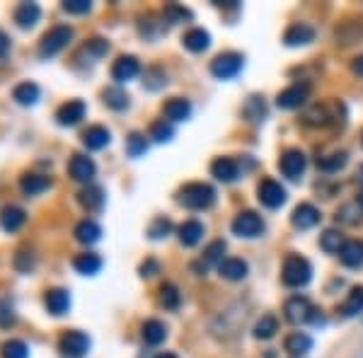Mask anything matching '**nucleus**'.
Instances as JSON below:
<instances>
[{"label": "nucleus", "instance_id": "1", "mask_svg": "<svg viewBox=\"0 0 363 358\" xmlns=\"http://www.w3.org/2000/svg\"><path fill=\"white\" fill-rule=\"evenodd\" d=\"M177 201L189 211H208L216 203V189L203 181H191L177 191Z\"/></svg>", "mask_w": 363, "mask_h": 358}, {"label": "nucleus", "instance_id": "2", "mask_svg": "<svg viewBox=\"0 0 363 358\" xmlns=\"http://www.w3.org/2000/svg\"><path fill=\"white\" fill-rule=\"evenodd\" d=\"M281 279H284V284L289 286V289H303V286H308L310 279H313V264L301 254H289L284 259Z\"/></svg>", "mask_w": 363, "mask_h": 358}, {"label": "nucleus", "instance_id": "3", "mask_svg": "<svg viewBox=\"0 0 363 358\" xmlns=\"http://www.w3.org/2000/svg\"><path fill=\"white\" fill-rule=\"evenodd\" d=\"M70 39H73V29H70L68 25L51 27L49 32L42 37V42H39V56L51 58V56L61 54V51L70 44Z\"/></svg>", "mask_w": 363, "mask_h": 358}, {"label": "nucleus", "instance_id": "4", "mask_svg": "<svg viewBox=\"0 0 363 358\" xmlns=\"http://www.w3.org/2000/svg\"><path fill=\"white\" fill-rule=\"evenodd\" d=\"M242 66H245V58L240 54L228 51V54H220L211 61V73H213V78H218V80H233L240 70H242Z\"/></svg>", "mask_w": 363, "mask_h": 358}, {"label": "nucleus", "instance_id": "5", "mask_svg": "<svg viewBox=\"0 0 363 358\" xmlns=\"http://www.w3.org/2000/svg\"><path fill=\"white\" fill-rule=\"evenodd\" d=\"M284 313L291 325H306V322H313V317L318 310L313 308V303H310L306 296H294L286 301Z\"/></svg>", "mask_w": 363, "mask_h": 358}, {"label": "nucleus", "instance_id": "6", "mask_svg": "<svg viewBox=\"0 0 363 358\" xmlns=\"http://www.w3.org/2000/svg\"><path fill=\"white\" fill-rule=\"evenodd\" d=\"M233 233H235L238 237H247V240L259 237V235L264 233V220H262L255 211H240L235 216V220H233Z\"/></svg>", "mask_w": 363, "mask_h": 358}, {"label": "nucleus", "instance_id": "7", "mask_svg": "<svg viewBox=\"0 0 363 358\" xmlns=\"http://www.w3.org/2000/svg\"><path fill=\"white\" fill-rule=\"evenodd\" d=\"M58 349H61V354L66 358H83L87 351H90V337H87L85 332L70 330L61 337Z\"/></svg>", "mask_w": 363, "mask_h": 358}, {"label": "nucleus", "instance_id": "8", "mask_svg": "<svg viewBox=\"0 0 363 358\" xmlns=\"http://www.w3.org/2000/svg\"><path fill=\"white\" fill-rule=\"evenodd\" d=\"M306 167H308L306 152H303V150H296V148L286 150L284 155H281V160H279L281 174H284V177H289V179H301V177H303V172H306Z\"/></svg>", "mask_w": 363, "mask_h": 358}, {"label": "nucleus", "instance_id": "9", "mask_svg": "<svg viewBox=\"0 0 363 358\" xmlns=\"http://www.w3.org/2000/svg\"><path fill=\"white\" fill-rule=\"evenodd\" d=\"M257 198H259L262 206L279 208L286 203V189L279 184L277 179H262L259 186H257Z\"/></svg>", "mask_w": 363, "mask_h": 358}, {"label": "nucleus", "instance_id": "10", "mask_svg": "<svg viewBox=\"0 0 363 358\" xmlns=\"http://www.w3.org/2000/svg\"><path fill=\"white\" fill-rule=\"evenodd\" d=\"M308 97H310V83H296L286 87L284 92H279L277 104L281 109H298L308 102Z\"/></svg>", "mask_w": 363, "mask_h": 358}, {"label": "nucleus", "instance_id": "11", "mask_svg": "<svg viewBox=\"0 0 363 358\" xmlns=\"http://www.w3.org/2000/svg\"><path fill=\"white\" fill-rule=\"evenodd\" d=\"M85 114H87V104L83 102V99H70V102L58 107L56 121L61 126H75L85 119Z\"/></svg>", "mask_w": 363, "mask_h": 358}, {"label": "nucleus", "instance_id": "12", "mask_svg": "<svg viewBox=\"0 0 363 358\" xmlns=\"http://www.w3.org/2000/svg\"><path fill=\"white\" fill-rule=\"evenodd\" d=\"M95 172H97V167H95V162H92V157L80 155V152L70 157V165H68L70 179L80 181V184H90L92 177H95Z\"/></svg>", "mask_w": 363, "mask_h": 358}, {"label": "nucleus", "instance_id": "13", "mask_svg": "<svg viewBox=\"0 0 363 358\" xmlns=\"http://www.w3.org/2000/svg\"><path fill=\"white\" fill-rule=\"evenodd\" d=\"M140 73V63L136 56H119L114 61L112 66V78L116 83H128V80H133L136 75Z\"/></svg>", "mask_w": 363, "mask_h": 358}, {"label": "nucleus", "instance_id": "14", "mask_svg": "<svg viewBox=\"0 0 363 358\" xmlns=\"http://www.w3.org/2000/svg\"><path fill=\"white\" fill-rule=\"evenodd\" d=\"M320 211L313 206V203H301V206H296L294 216H291V223H294V228L298 230H310V228H315L320 223Z\"/></svg>", "mask_w": 363, "mask_h": 358}, {"label": "nucleus", "instance_id": "15", "mask_svg": "<svg viewBox=\"0 0 363 358\" xmlns=\"http://www.w3.org/2000/svg\"><path fill=\"white\" fill-rule=\"evenodd\" d=\"M51 186H54L51 177H46V174H37V172H27L25 177L20 179V189L25 196H39V194L49 191Z\"/></svg>", "mask_w": 363, "mask_h": 358}, {"label": "nucleus", "instance_id": "16", "mask_svg": "<svg viewBox=\"0 0 363 358\" xmlns=\"http://www.w3.org/2000/svg\"><path fill=\"white\" fill-rule=\"evenodd\" d=\"M39 17H42V8L37 3H20L13 13L15 25L20 29H32L39 22Z\"/></svg>", "mask_w": 363, "mask_h": 358}, {"label": "nucleus", "instance_id": "17", "mask_svg": "<svg viewBox=\"0 0 363 358\" xmlns=\"http://www.w3.org/2000/svg\"><path fill=\"white\" fill-rule=\"evenodd\" d=\"M310 42H315V29L306 25V22H298L291 25L284 34V44L286 46H306Z\"/></svg>", "mask_w": 363, "mask_h": 358}, {"label": "nucleus", "instance_id": "18", "mask_svg": "<svg viewBox=\"0 0 363 358\" xmlns=\"http://www.w3.org/2000/svg\"><path fill=\"white\" fill-rule=\"evenodd\" d=\"M211 174L218 181H223V184H230V181H235L240 177V165L235 160H230V157H218L211 165Z\"/></svg>", "mask_w": 363, "mask_h": 358}, {"label": "nucleus", "instance_id": "19", "mask_svg": "<svg viewBox=\"0 0 363 358\" xmlns=\"http://www.w3.org/2000/svg\"><path fill=\"white\" fill-rule=\"evenodd\" d=\"M44 305H46V310H49V313L54 315V317L66 315V313H68V308H70V296H68V291H63V289H51V291H46Z\"/></svg>", "mask_w": 363, "mask_h": 358}, {"label": "nucleus", "instance_id": "20", "mask_svg": "<svg viewBox=\"0 0 363 358\" xmlns=\"http://www.w3.org/2000/svg\"><path fill=\"white\" fill-rule=\"evenodd\" d=\"M78 201L87 213H97V211H102L104 206V189L95 184H87L85 189L78 194Z\"/></svg>", "mask_w": 363, "mask_h": 358}, {"label": "nucleus", "instance_id": "21", "mask_svg": "<svg viewBox=\"0 0 363 358\" xmlns=\"http://www.w3.org/2000/svg\"><path fill=\"white\" fill-rule=\"evenodd\" d=\"M27 223V213L20 206H5L0 211V228L5 233H17Z\"/></svg>", "mask_w": 363, "mask_h": 358}, {"label": "nucleus", "instance_id": "22", "mask_svg": "<svg viewBox=\"0 0 363 358\" xmlns=\"http://www.w3.org/2000/svg\"><path fill=\"white\" fill-rule=\"evenodd\" d=\"M182 44H184V49L191 51V54H201V51H206L211 46V34L206 32V29L194 27V29H189V32L184 34Z\"/></svg>", "mask_w": 363, "mask_h": 358}, {"label": "nucleus", "instance_id": "23", "mask_svg": "<svg viewBox=\"0 0 363 358\" xmlns=\"http://www.w3.org/2000/svg\"><path fill=\"white\" fill-rule=\"evenodd\" d=\"M339 259L344 267L349 269H359L363 267V242L361 240H347V245L339 252Z\"/></svg>", "mask_w": 363, "mask_h": 358}, {"label": "nucleus", "instance_id": "24", "mask_svg": "<svg viewBox=\"0 0 363 358\" xmlns=\"http://www.w3.org/2000/svg\"><path fill=\"white\" fill-rule=\"evenodd\" d=\"M162 114H165L167 121H186L191 116V104L182 97H172L165 102L162 107Z\"/></svg>", "mask_w": 363, "mask_h": 358}, {"label": "nucleus", "instance_id": "25", "mask_svg": "<svg viewBox=\"0 0 363 358\" xmlns=\"http://www.w3.org/2000/svg\"><path fill=\"white\" fill-rule=\"evenodd\" d=\"M109 140H112V133H109V128H104V126H90L83 133V143H85L87 150H102V148H107Z\"/></svg>", "mask_w": 363, "mask_h": 358}, {"label": "nucleus", "instance_id": "26", "mask_svg": "<svg viewBox=\"0 0 363 358\" xmlns=\"http://www.w3.org/2000/svg\"><path fill=\"white\" fill-rule=\"evenodd\" d=\"M140 337L148 346H160L167 339V327L160 320H148L140 327Z\"/></svg>", "mask_w": 363, "mask_h": 358}, {"label": "nucleus", "instance_id": "27", "mask_svg": "<svg viewBox=\"0 0 363 358\" xmlns=\"http://www.w3.org/2000/svg\"><path fill=\"white\" fill-rule=\"evenodd\" d=\"M203 233H206V230H203V225L199 220H184L179 225V230H177L179 242L184 245V247H194V245L201 242Z\"/></svg>", "mask_w": 363, "mask_h": 358}, {"label": "nucleus", "instance_id": "28", "mask_svg": "<svg viewBox=\"0 0 363 358\" xmlns=\"http://www.w3.org/2000/svg\"><path fill=\"white\" fill-rule=\"evenodd\" d=\"M73 269L83 276H95L102 269V257L95 254V252H83L73 259Z\"/></svg>", "mask_w": 363, "mask_h": 358}, {"label": "nucleus", "instance_id": "29", "mask_svg": "<svg viewBox=\"0 0 363 358\" xmlns=\"http://www.w3.org/2000/svg\"><path fill=\"white\" fill-rule=\"evenodd\" d=\"M39 97H42V90H39L37 83H20L13 90V99L17 104H22V107H32V104L39 102Z\"/></svg>", "mask_w": 363, "mask_h": 358}, {"label": "nucleus", "instance_id": "30", "mask_svg": "<svg viewBox=\"0 0 363 358\" xmlns=\"http://www.w3.org/2000/svg\"><path fill=\"white\" fill-rule=\"evenodd\" d=\"M284 349L289 351L291 356H306L308 351H313V339H310L306 332H294L286 337Z\"/></svg>", "mask_w": 363, "mask_h": 358}, {"label": "nucleus", "instance_id": "31", "mask_svg": "<svg viewBox=\"0 0 363 358\" xmlns=\"http://www.w3.org/2000/svg\"><path fill=\"white\" fill-rule=\"evenodd\" d=\"M73 235L80 245H95L97 240L102 237V228H99L95 220H80L78 225H75Z\"/></svg>", "mask_w": 363, "mask_h": 358}, {"label": "nucleus", "instance_id": "32", "mask_svg": "<svg viewBox=\"0 0 363 358\" xmlns=\"http://www.w3.org/2000/svg\"><path fill=\"white\" fill-rule=\"evenodd\" d=\"M218 274L223 276L225 281H242L245 276H247V264L242 259H223L218 264Z\"/></svg>", "mask_w": 363, "mask_h": 358}, {"label": "nucleus", "instance_id": "33", "mask_svg": "<svg viewBox=\"0 0 363 358\" xmlns=\"http://www.w3.org/2000/svg\"><path fill=\"white\" fill-rule=\"evenodd\" d=\"M339 313H342V317H356L363 313V286L351 289L349 298L339 305Z\"/></svg>", "mask_w": 363, "mask_h": 358}, {"label": "nucleus", "instance_id": "34", "mask_svg": "<svg viewBox=\"0 0 363 358\" xmlns=\"http://www.w3.org/2000/svg\"><path fill=\"white\" fill-rule=\"evenodd\" d=\"M242 114H245V119L252 121V124H259V121H264L267 119V104H264V99L257 97V95H252L247 102H245Z\"/></svg>", "mask_w": 363, "mask_h": 358}, {"label": "nucleus", "instance_id": "35", "mask_svg": "<svg viewBox=\"0 0 363 358\" xmlns=\"http://www.w3.org/2000/svg\"><path fill=\"white\" fill-rule=\"evenodd\" d=\"M277 332H279V320L274 315H262L259 322L255 325V339H259V342L272 339Z\"/></svg>", "mask_w": 363, "mask_h": 358}, {"label": "nucleus", "instance_id": "36", "mask_svg": "<svg viewBox=\"0 0 363 358\" xmlns=\"http://www.w3.org/2000/svg\"><path fill=\"white\" fill-rule=\"evenodd\" d=\"M347 245V240H344V235L335 230V228H330V230L322 233L320 237V247L327 252V254H335V252H342V247Z\"/></svg>", "mask_w": 363, "mask_h": 358}, {"label": "nucleus", "instance_id": "37", "mask_svg": "<svg viewBox=\"0 0 363 358\" xmlns=\"http://www.w3.org/2000/svg\"><path fill=\"white\" fill-rule=\"evenodd\" d=\"M102 99L109 109H116V111L128 107V95L121 90V87H107V90L102 92Z\"/></svg>", "mask_w": 363, "mask_h": 358}, {"label": "nucleus", "instance_id": "38", "mask_svg": "<svg viewBox=\"0 0 363 358\" xmlns=\"http://www.w3.org/2000/svg\"><path fill=\"white\" fill-rule=\"evenodd\" d=\"M191 17L194 15L177 3H169V5H165V10H162V20H165L167 25H182V22H189Z\"/></svg>", "mask_w": 363, "mask_h": 358}, {"label": "nucleus", "instance_id": "39", "mask_svg": "<svg viewBox=\"0 0 363 358\" xmlns=\"http://www.w3.org/2000/svg\"><path fill=\"white\" fill-rule=\"evenodd\" d=\"M107 51H109V44L104 42V39H90V42L83 46V51H80L78 56H87V58H90V63H95L102 56H107Z\"/></svg>", "mask_w": 363, "mask_h": 358}, {"label": "nucleus", "instance_id": "40", "mask_svg": "<svg viewBox=\"0 0 363 358\" xmlns=\"http://www.w3.org/2000/svg\"><path fill=\"white\" fill-rule=\"evenodd\" d=\"M349 162V155L347 152H332V155L322 157V160H318V167L322 169V172H339L344 165Z\"/></svg>", "mask_w": 363, "mask_h": 358}, {"label": "nucleus", "instance_id": "41", "mask_svg": "<svg viewBox=\"0 0 363 358\" xmlns=\"http://www.w3.org/2000/svg\"><path fill=\"white\" fill-rule=\"evenodd\" d=\"M179 303H182V296H179L177 286L162 284L160 286V305H162V308H165V310H177Z\"/></svg>", "mask_w": 363, "mask_h": 358}, {"label": "nucleus", "instance_id": "42", "mask_svg": "<svg viewBox=\"0 0 363 358\" xmlns=\"http://www.w3.org/2000/svg\"><path fill=\"white\" fill-rule=\"evenodd\" d=\"M0 356L3 358H29V346L20 339H10L0 346Z\"/></svg>", "mask_w": 363, "mask_h": 358}, {"label": "nucleus", "instance_id": "43", "mask_svg": "<svg viewBox=\"0 0 363 358\" xmlns=\"http://www.w3.org/2000/svg\"><path fill=\"white\" fill-rule=\"evenodd\" d=\"M361 220V203H347L337 211V223H344V225H356Z\"/></svg>", "mask_w": 363, "mask_h": 358}, {"label": "nucleus", "instance_id": "44", "mask_svg": "<svg viewBox=\"0 0 363 358\" xmlns=\"http://www.w3.org/2000/svg\"><path fill=\"white\" fill-rule=\"evenodd\" d=\"M223 254H225V242L223 240H216V242H211L206 250H203V267H208V264H220L223 262Z\"/></svg>", "mask_w": 363, "mask_h": 358}, {"label": "nucleus", "instance_id": "45", "mask_svg": "<svg viewBox=\"0 0 363 358\" xmlns=\"http://www.w3.org/2000/svg\"><path fill=\"white\" fill-rule=\"evenodd\" d=\"M172 136H174V128H172V124H169L167 119H160V121H155V124L150 126V138L157 140V143H167Z\"/></svg>", "mask_w": 363, "mask_h": 358}, {"label": "nucleus", "instance_id": "46", "mask_svg": "<svg viewBox=\"0 0 363 358\" xmlns=\"http://www.w3.org/2000/svg\"><path fill=\"white\" fill-rule=\"evenodd\" d=\"M303 124L306 126H327V124H332V116L327 114V107H315L303 116Z\"/></svg>", "mask_w": 363, "mask_h": 358}, {"label": "nucleus", "instance_id": "47", "mask_svg": "<svg viewBox=\"0 0 363 358\" xmlns=\"http://www.w3.org/2000/svg\"><path fill=\"white\" fill-rule=\"evenodd\" d=\"M172 233V220L169 218H155L153 223H150V228H148V237L150 240H162V237H167V235Z\"/></svg>", "mask_w": 363, "mask_h": 358}, {"label": "nucleus", "instance_id": "48", "mask_svg": "<svg viewBox=\"0 0 363 358\" xmlns=\"http://www.w3.org/2000/svg\"><path fill=\"white\" fill-rule=\"evenodd\" d=\"M148 150V143H145V136H140V133L133 131L131 136L126 138V152L131 157H140L143 152Z\"/></svg>", "mask_w": 363, "mask_h": 358}, {"label": "nucleus", "instance_id": "49", "mask_svg": "<svg viewBox=\"0 0 363 358\" xmlns=\"http://www.w3.org/2000/svg\"><path fill=\"white\" fill-rule=\"evenodd\" d=\"M15 320H17V315H15L13 303H10L8 298H0V327L8 330V327L15 325Z\"/></svg>", "mask_w": 363, "mask_h": 358}, {"label": "nucleus", "instance_id": "50", "mask_svg": "<svg viewBox=\"0 0 363 358\" xmlns=\"http://www.w3.org/2000/svg\"><path fill=\"white\" fill-rule=\"evenodd\" d=\"M34 264H37V259H34V254L29 250H20L15 254V269L22 274H29L34 269Z\"/></svg>", "mask_w": 363, "mask_h": 358}, {"label": "nucleus", "instance_id": "51", "mask_svg": "<svg viewBox=\"0 0 363 358\" xmlns=\"http://www.w3.org/2000/svg\"><path fill=\"white\" fill-rule=\"evenodd\" d=\"M90 8H92L90 0H66V3H63V10L70 15H85V13H90Z\"/></svg>", "mask_w": 363, "mask_h": 358}, {"label": "nucleus", "instance_id": "52", "mask_svg": "<svg viewBox=\"0 0 363 358\" xmlns=\"http://www.w3.org/2000/svg\"><path fill=\"white\" fill-rule=\"evenodd\" d=\"M140 276L143 279H150V276H155V274H160V264H157L155 259H145L143 264H140Z\"/></svg>", "mask_w": 363, "mask_h": 358}, {"label": "nucleus", "instance_id": "53", "mask_svg": "<svg viewBox=\"0 0 363 358\" xmlns=\"http://www.w3.org/2000/svg\"><path fill=\"white\" fill-rule=\"evenodd\" d=\"M10 46H13V44H10V37L3 32V29H0V58H3L5 54H8V51H10Z\"/></svg>", "mask_w": 363, "mask_h": 358}, {"label": "nucleus", "instance_id": "54", "mask_svg": "<svg viewBox=\"0 0 363 358\" xmlns=\"http://www.w3.org/2000/svg\"><path fill=\"white\" fill-rule=\"evenodd\" d=\"M351 70H354L356 75H361V78H363V56L354 58V63H351Z\"/></svg>", "mask_w": 363, "mask_h": 358}, {"label": "nucleus", "instance_id": "55", "mask_svg": "<svg viewBox=\"0 0 363 358\" xmlns=\"http://www.w3.org/2000/svg\"><path fill=\"white\" fill-rule=\"evenodd\" d=\"M155 358H179V356H174V354H160V356H155Z\"/></svg>", "mask_w": 363, "mask_h": 358}, {"label": "nucleus", "instance_id": "56", "mask_svg": "<svg viewBox=\"0 0 363 358\" xmlns=\"http://www.w3.org/2000/svg\"><path fill=\"white\" fill-rule=\"evenodd\" d=\"M359 181H361V184H363V165L359 167Z\"/></svg>", "mask_w": 363, "mask_h": 358}, {"label": "nucleus", "instance_id": "57", "mask_svg": "<svg viewBox=\"0 0 363 358\" xmlns=\"http://www.w3.org/2000/svg\"><path fill=\"white\" fill-rule=\"evenodd\" d=\"M359 203H361V208H363V189H361V194H359Z\"/></svg>", "mask_w": 363, "mask_h": 358}, {"label": "nucleus", "instance_id": "58", "mask_svg": "<svg viewBox=\"0 0 363 358\" xmlns=\"http://www.w3.org/2000/svg\"><path fill=\"white\" fill-rule=\"evenodd\" d=\"M361 143H363V133H361Z\"/></svg>", "mask_w": 363, "mask_h": 358}]
</instances>
